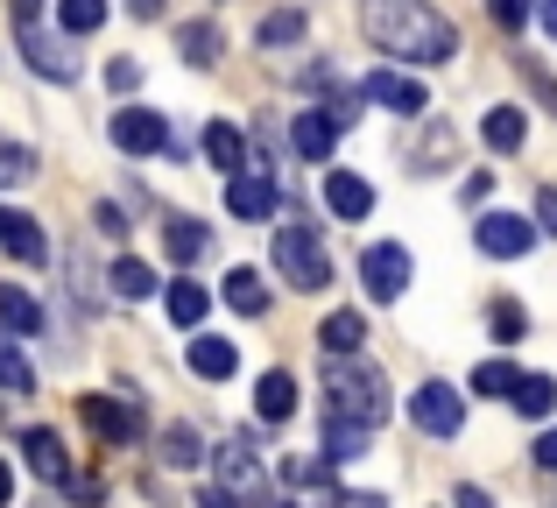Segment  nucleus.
<instances>
[{
  "instance_id": "f257e3e1",
  "label": "nucleus",
  "mask_w": 557,
  "mask_h": 508,
  "mask_svg": "<svg viewBox=\"0 0 557 508\" xmlns=\"http://www.w3.org/2000/svg\"><path fill=\"white\" fill-rule=\"evenodd\" d=\"M360 28H368L374 50L409 57V64H451V57H459V28H451L431 0H368V8H360Z\"/></svg>"
},
{
  "instance_id": "f03ea898",
  "label": "nucleus",
  "mask_w": 557,
  "mask_h": 508,
  "mask_svg": "<svg viewBox=\"0 0 557 508\" xmlns=\"http://www.w3.org/2000/svg\"><path fill=\"white\" fill-rule=\"evenodd\" d=\"M325 396H332L339 417H354V424H368V431L388 424V382H381V368H368V360H354V354H332Z\"/></svg>"
},
{
  "instance_id": "7ed1b4c3",
  "label": "nucleus",
  "mask_w": 557,
  "mask_h": 508,
  "mask_svg": "<svg viewBox=\"0 0 557 508\" xmlns=\"http://www.w3.org/2000/svg\"><path fill=\"white\" fill-rule=\"evenodd\" d=\"M275 269L289 275V289H325L332 261H325V248H318V226H304V220L275 226Z\"/></svg>"
},
{
  "instance_id": "20e7f679",
  "label": "nucleus",
  "mask_w": 557,
  "mask_h": 508,
  "mask_svg": "<svg viewBox=\"0 0 557 508\" xmlns=\"http://www.w3.org/2000/svg\"><path fill=\"white\" fill-rule=\"evenodd\" d=\"M409 275H417V261H409L403 240H381V248L360 255V283H368L374 303H395V297L409 289Z\"/></svg>"
},
{
  "instance_id": "39448f33",
  "label": "nucleus",
  "mask_w": 557,
  "mask_h": 508,
  "mask_svg": "<svg viewBox=\"0 0 557 508\" xmlns=\"http://www.w3.org/2000/svg\"><path fill=\"white\" fill-rule=\"evenodd\" d=\"M113 149H127V156H163V149H177V135H170L163 113L121 107V113H113Z\"/></svg>"
},
{
  "instance_id": "423d86ee",
  "label": "nucleus",
  "mask_w": 557,
  "mask_h": 508,
  "mask_svg": "<svg viewBox=\"0 0 557 508\" xmlns=\"http://www.w3.org/2000/svg\"><path fill=\"white\" fill-rule=\"evenodd\" d=\"M409 417H417V431H431V438H459L466 424V402L451 382H423L417 396H409Z\"/></svg>"
},
{
  "instance_id": "0eeeda50",
  "label": "nucleus",
  "mask_w": 557,
  "mask_h": 508,
  "mask_svg": "<svg viewBox=\"0 0 557 508\" xmlns=\"http://www.w3.org/2000/svg\"><path fill=\"white\" fill-rule=\"evenodd\" d=\"M536 234H544V226H536V220H516V212H487V220L473 226L480 255H494V261H522V255L536 248Z\"/></svg>"
},
{
  "instance_id": "6e6552de",
  "label": "nucleus",
  "mask_w": 557,
  "mask_h": 508,
  "mask_svg": "<svg viewBox=\"0 0 557 508\" xmlns=\"http://www.w3.org/2000/svg\"><path fill=\"white\" fill-rule=\"evenodd\" d=\"M346 121H354V99H346V107H311V113H297V127H289V141H297V156H304V163H325Z\"/></svg>"
},
{
  "instance_id": "1a4fd4ad",
  "label": "nucleus",
  "mask_w": 557,
  "mask_h": 508,
  "mask_svg": "<svg viewBox=\"0 0 557 508\" xmlns=\"http://www.w3.org/2000/svg\"><path fill=\"white\" fill-rule=\"evenodd\" d=\"M226 206H233V220H275L283 191H275V177H261V170H240V177H226Z\"/></svg>"
},
{
  "instance_id": "9d476101",
  "label": "nucleus",
  "mask_w": 557,
  "mask_h": 508,
  "mask_svg": "<svg viewBox=\"0 0 557 508\" xmlns=\"http://www.w3.org/2000/svg\"><path fill=\"white\" fill-rule=\"evenodd\" d=\"M219 487H226L233 501H255L261 495V459H255V445H247V438L219 445Z\"/></svg>"
},
{
  "instance_id": "9b49d317",
  "label": "nucleus",
  "mask_w": 557,
  "mask_h": 508,
  "mask_svg": "<svg viewBox=\"0 0 557 508\" xmlns=\"http://www.w3.org/2000/svg\"><path fill=\"white\" fill-rule=\"evenodd\" d=\"M78 410H85V424H92V431H99V438H107V445H127V438H135V431H141V402H113V396H85V402H78Z\"/></svg>"
},
{
  "instance_id": "f8f14e48",
  "label": "nucleus",
  "mask_w": 557,
  "mask_h": 508,
  "mask_svg": "<svg viewBox=\"0 0 557 508\" xmlns=\"http://www.w3.org/2000/svg\"><path fill=\"white\" fill-rule=\"evenodd\" d=\"M360 99H374V107H388V113H423L431 107V92H423L417 78H403V71H374V78L360 85Z\"/></svg>"
},
{
  "instance_id": "ddd939ff",
  "label": "nucleus",
  "mask_w": 557,
  "mask_h": 508,
  "mask_svg": "<svg viewBox=\"0 0 557 508\" xmlns=\"http://www.w3.org/2000/svg\"><path fill=\"white\" fill-rule=\"evenodd\" d=\"M255 417L261 424H289V417H297V374L289 368H269L255 382Z\"/></svg>"
},
{
  "instance_id": "4468645a",
  "label": "nucleus",
  "mask_w": 557,
  "mask_h": 508,
  "mask_svg": "<svg viewBox=\"0 0 557 508\" xmlns=\"http://www.w3.org/2000/svg\"><path fill=\"white\" fill-rule=\"evenodd\" d=\"M0 248L22 261V269H36V261L50 255V240H42V226L28 220V212H0Z\"/></svg>"
},
{
  "instance_id": "2eb2a0df",
  "label": "nucleus",
  "mask_w": 557,
  "mask_h": 508,
  "mask_svg": "<svg viewBox=\"0 0 557 508\" xmlns=\"http://www.w3.org/2000/svg\"><path fill=\"white\" fill-rule=\"evenodd\" d=\"M22 57H28V64L42 71V78H71V71H78V57H71V50H64L57 36H42L36 22H22Z\"/></svg>"
},
{
  "instance_id": "dca6fc26",
  "label": "nucleus",
  "mask_w": 557,
  "mask_h": 508,
  "mask_svg": "<svg viewBox=\"0 0 557 508\" xmlns=\"http://www.w3.org/2000/svg\"><path fill=\"white\" fill-rule=\"evenodd\" d=\"M22 453H28V467L42 473V481H71V453H64V438L57 431H22Z\"/></svg>"
},
{
  "instance_id": "f3484780",
  "label": "nucleus",
  "mask_w": 557,
  "mask_h": 508,
  "mask_svg": "<svg viewBox=\"0 0 557 508\" xmlns=\"http://www.w3.org/2000/svg\"><path fill=\"white\" fill-rule=\"evenodd\" d=\"M233 368H240V346H233V339H212V332H198V339H190V374L226 382Z\"/></svg>"
},
{
  "instance_id": "a211bd4d",
  "label": "nucleus",
  "mask_w": 557,
  "mask_h": 508,
  "mask_svg": "<svg viewBox=\"0 0 557 508\" xmlns=\"http://www.w3.org/2000/svg\"><path fill=\"white\" fill-rule=\"evenodd\" d=\"M325 206L339 212V220H368V212H374V191L354 177V170H332V177H325Z\"/></svg>"
},
{
  "instance_id": "6ab92c4d",
  "label": "nucleus",
  "mask_w": 557,
  "mask_h": 508,
  "mask_svg": "<svg viewBox=\"0 0 557 508\" xmlns=\"http://www.w3.org/2000/svg\"><path fill=\"white\" fill-rule=\"evenodd\" d=\"M205 156H212V170L240 177V170H247V135L233 121H212V127H205Z\"/></svg>"
},
{
  "instance_id": "aec40b11",
  "label": "nucleus",
  "mask_w": 557,
  "mask_h": 508,
  "mask_svg": "<svg viewBox=\"0 0 557 508\" xmlns=\"http://www.w3.org/2000/svg\"><path fill=\"white\" fill-rule=\"evenodd\" d=\"M368 438H374V431H368V424H354V417H339V410L325 417V459H332V467L360 459V453H368Z\"/></svg>"
},
{
  "instance_id": "412c9836",
  "label": "nucleus",
  "mask_w": 557,
  "mask_h": 508,
  "mask_svg": "<svg viewBox=\"0 0 557 508\" xmlns=\"http://www.w3.org/2000/svg\"><path fill=\"white\" fill-rule=\"evenodd\" d=\"M360 339H368V318L360 311H332L325 325H318V346H325V354H360Z\"/></svg>"
},
{
  "instance_id": "4be33fe9",
  "label": "nucleus",
  "mask_w": 557,
  "mask_h": 508,
  "mask_svg": "<svg viewBox=\"0 0 557 508\" xmlns=\"http://www.w3.org/2000/svg\"><path fill=\"white\" fill-rule=\"evenodd\" d=\"M480 135H487V149H494V156H516V149H522V135H530V121H522L516 107H494L487 121H480Z\"/></svg>"
},
{
  "instance_id": "5701e85b",
  "label": "nucleus",
  "mask_w": 557,
  "mask_h": 508,
  "mask_svg": "<svg viewBox=\"0 0 557 508\" xmlns=\"http://www.w3.org/2000/svg\"><path fill=\"white\" fill-rule=\"evenodd\" d=\"M226 303L240 318H261V311H269V283H261V269H233L226 275Z\"/></svg>"
},
{
  "instance_id": "b1692460",
  "label": "nucleus",
  "mask_w": 557,
  "mask_h": 508,
  "mask_svg": "<svg viewBox=\"0 0 557 508\" xmlns=\"http://www.w3.org/2000/svg\"><path fill=\"white\" fill-rule=\"evenodd\" d=\"M177 57H184V64H198V71H212L219 64V28L212 22H184L177 28Z\"/></svg>"
},
{
  "instance_id": "393cba45",
  "label": "nucleus",
  "mask_w": 557,
  "mask_h": 508,
  "mask_svg": "<svg viewBox=\"0 0 557 508\" xmlns=\"http://www.w3.org/2000/svg\"><path fill=\"white\" fill-rule=\"evenodd\" d=\"M466 388H473V396H502V402H516L522 374L508 368V360H480V368H473V382H466Z\"/></svg>"
},
{
  "instance_id": "a878e982",
  "label": "nucleus",
  "mask_w": 557,
  "mask_h": 508,
  "mask_svg": "<svg viewBox=\"0 0 557 508\" xmlns=\"http://www.w3.org/2000/svg\"><path fill=\"white\" fill-rule=\"evenodd\" d=\"M0 325H8V332H36L42 325L36 297H28V289H14V283H0Z\"/></svg>"
},
{
  "instance_id": "bb28decb",
  "label": "nucleus",
  "mask_w": 557,
  "mask_h": 508,
  "mask_svg": "<svg viewBox=\"0 0 557 508\" xmlns=\"http://www.w3.org/2000/svg\"><path fill=\"white\" fill-rule=\"evenodd\" d=\"M163 248H170V261H198L212 240H205L198 220H170V226H163Z\"/></svg>"
},
{
  "instance_id": "cd10ccee",
  "label": "nucleus",
  "mask_w": 557,
  "mask_h": 508,
  "mask_svg": "<svg viewBox=\"0 0 557 508\" xmlns=\"http://www.w3.org/2000/svg\"><path fill=\"white\" fill-rule=\"evenodd\" d=\"M170 325H205V303H212V297H205V289L198 283H170Z\"/></svg>"
},
{
  "instance_id": "c85d7f7f",
  "label": "nucleus",
  "mask_w": 557,
  "mask_h": 508,
  "mask_svg": "<svg viewBox=\"0 0 557 508\" xmlns=\"http://www.w3.org/2000/svg\"><path fill=\"white\" fill-rule=\"evenodd\" d=\"M516 410H522V417H550V410H557V382H550V374H522Z\"/></svg>"
},
{
  "instance_id": "c756f323",
  "label": "nucleus",
  "mask_w": 557,
  "mask_h": 508,
  "mask_svg": "<svg viewBox=\"0 0 557 508\" xmlns=\"http://www.w3.org/2000/svg\"><path fill=\"white\" fill-rule=\"evenodd\" d=\"M113 289H121L127 303L149 297V289H156V269H149V261H135V255H121V261H113Z\"/></svg>"
},
{
  "instance_id": "7c9ffc66",
  "label": "nucleus",
  "mask_w": 557,
  "mask_h": 508,
  "mask_svg": "<svg viewBox=\"0 0 557 508\" xmlns=\"http://www.w3.org/2000/svg\"><path fill=\"white\" fill-rule=\"evenodd\" d=\"M57 22H64L71 36H92V28L107 22V0H57Z\"/></svg>"
},
{
  "instance_id": "2f4dec72",
  "label": "nucleus",
  "mask_w": 557,
  "mask_h": 508,
  "mask_svg": "<svg viewBox=\"0 0 557 508\" xmlns=\"http://www.w3.org/2000/svg\"><path fill=\"white\" fill-rule=\"evenodd\" d=\"M163 459H170V467H198V431H190V424H170L163 431Z\"/></svg>"
},
{
  "instance_id": "473e14b6",
  "label": "nucleus",
  "mask_w": 557,
  "mask_h": 508,
  "mask_svg": "<svg viewBox=\"0 0 557 508\" xmlns=\"http://www.w3.org/2000/svg\"><path fill=\"white\" fill-rule=\"evenodd\" d=\"M36 177V149H22V141H0V184H28Z\"/></svg>"
},
{
  "instance_id": "72a5a7b5",
  "label": "nucleus",
  "mask_w": 557,
  "mask_h": 508,
  "mask_svg": "<svg viewBox=\"0 0 557 508\" xmlns=\"http://www.w3.org/2000/svg\"><path fill=\"white\" fill-rule=\"evenodd\" d=\"M0 388H8V396H28V388H36V374H28V360L14 354L8 339H0Z\"/></svg>"
},
{
  "instance_id": "f704fd0d",
  "label": "nucleus",
  "mask_w": 557,
  "mask_h": 508,
  "mask_svg": "<svg viewBox=\"0 0 557 508\" xmlns=\"http://www.w3.org/2000/svg\"><path fill=\"white\" fill-rule=\"evenodd\" d=\"M297 36H304V14L297 8H283V14L261 22V42H269V50H283V42H297Z\"/></svg>"
},
{
  "instance_id": "c9c22d12",
  "label": "nucleus",
  "mask_w": 557,
  "mask_h": 508,
  "mask_svg": "<svg viewBox=\"0 0 557 508\" xmlns=\"http://www.w3.org/2000/svg\"><path fill=\"white\" fill-rule=\"evenodd\" d=\"M516 64H522V78H530V92H536V99H544V107L557 113V78H550L544 64H536V57H516Z\"/></svg>"
},
{
  "instance_id": "e433bc0d",
  "label": "nucleus",
  "mask_w": 557,
  "mask_h": 508,
  "mask_svg": "<svg viewBox=\"0 0 557 508\" xmlns=\"http://www.w3.org/2000/svg\"><path fill=\"white\" fill-rule=\"evenodd\" d=\"M107 85H113V92H135V85H141V64H135V57H113V64H107Z\"/></svg>"
},
{
  "instance_id": "4c0bfd02",
  "label": "nucleus",
  "mask_w": 557,
  "mask_h": 508,
  "mask_svg": "<svg viewBox=\"0 0 557 508\" xmlns=\"http://www.w3.org/2000/svg\"><path fill=\"white\" fill-rule=\"evenodd\" d=\"M522 325H530L522 303H494V332H502V339H522Z\"/></svg>"
},
{
  "instance_id": "58836bf2",
  "label": "nucleus",
  "mask_w": 557,
  "mask_h": 508,
  "mask_svg": "<svg viewBox=\"0 0 557 508\" xmlns=\"http://www.w3.org/2000/svg\"><path fill=\"white\" fill-rule=\"evenodd\" d=\"M487 14L502 28H522V22H530V0H487Z\"/></svg>"
},
{
  "instance_id": "ea45409f",
  "label": "nucleus",
  "mask_w": 557,
  "mask_h": 508,
  "mask_svg": "<svg viewBox=\"0 0 557 508\" xmlns=\"http://www.w3.org/2000/svg\"><path fill=\"white\" fill-rule=\"evenodd\" d=\"M536 226H544V234H557V184H550L544 198H536Z\"/></svg>"
},
{
  "instance_id": "a19ab883",
  "label": "nucleus",
  "mask_w": 557,
  "mask_h": 508,
  "mask_svg": "<svg viewBox=\"0 0 557 508\" xmlns=\"http://www.w3.org/2000/svg\"><path fill=\"white\" fill-rule=\"evenodd\" d=\"M536 467L557 473V431H544V438H536Z\"/></svg>"
},
{
  "instance_id": "79ce46f5",
  "label": "nucleus",
  "mask_w": 557,
  "mask_h": 508,
  "mask_svg": "<svg viewBox=\"0 0 557 508\" xmlns=\"http://www.w3.org/2000/svg\"><path fill=\"white\" fill-rule=\"evenodd\" d=\"M198 508H240V501H233L226 487H205V495H198Z\"/></svg>"
},
{
  "instance_id": "37998d69",
  "label": "nucleus",
  "mask_w": 557,
  "mask_h": 508,
  "mask_svg": "<svg viewBox=\"0 0 557 508\" xmlns=\"http://www.w3.org/2000/svg\"><path fill=\"white\" fill-rule=\"evenodd\" d=\"M332 508H388V501H381V495H339Z\"/></svg>"
},
{
  "instance_id": "c03bdc74",
  "label": "nucleus",
  "mask_w": 557,
  "mask_h": 508,
  "mask_svg": "<svg viewBox=\"0 0 557 508\" xmlns=\"http://www.w3.org/2000/svg\"><path fill=\"white\" fill-rule=\"evenodd\" d=\"M459 508H494V501L480 495V487H459Z\"/></svg>"
},
{
  "instance_id": "a18cd8bd",
  "label": "nucleus",
  "mask_w": 557,
  "mask_h": 508,
  "mask_svg": "<svg viewBox=\"0 0 557 508\" xmlns=\"http://www.w3.org/2000/svg\"><path fill=\"white\" fill-rule=\"evenodd\" d=\"M127 8H135L141 22H156V14H163V0H127Z\"/></svg>"
},
{
  "instance_id": "49530a36",
  "label": "nucleus",
  "mask_w": 557,
  "mask_h": 508,
  "mask_svg": "<svg viewBox=\"0 0 557 508\" xmlns=\"http://www.w3.org/2000/svg\"><path fill=\"white\" fill-rule=\"evenodd\" d=\"M14 501V473H8V459H0V508Z\"/></svg>"
},
{
  "instance_id": "de8ad7c7",
  "label": "nucleus",
  "mask_w": 557,
  "mask_h": 508,
  "mask_svg": "<svg viewBox=\"0 0 557 508\" xmlns=\"http://www.w3.org/2000/svg\"><path fill=\"white\" fill-rule=\"evenodd\" d=\"M544 28H550V36H557V0H544Z\"/></svg>"
},
{
  "instance_id": "09e8293b",
  "label": "nucleus",
  "mask_w": 557,
  "mask_h": 508,
  "mask_svg": "<svg viewBox=\"0 0 557 508\" xmlns=\"http://www.w3.org/2000/svg\"><path fill=\"white\" fill-rule=\"evenodd\" d=\"M283 508H297V501H283Z\"/></svg>"
}]
</instances>
